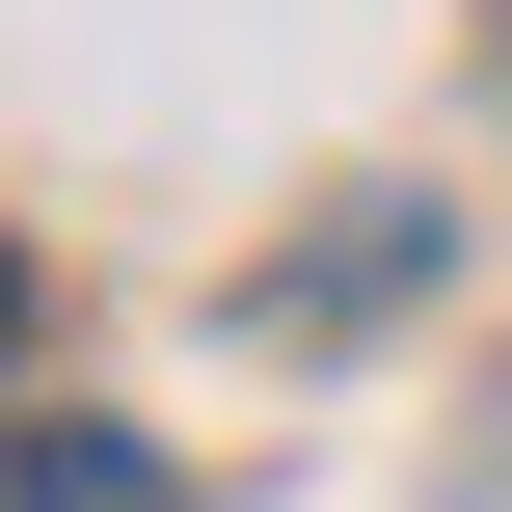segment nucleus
<instances>
[{
	"label": "nucleus",
	"instance_id": "obj_1",
	"mask_svg": "<svg viewBox=\"0 0 512 512\" xmlns=\"http://www.w3.org/2000/svg\"><path fill=\"white\" fill-rule=\"evenodd\" d=\"M0 512H189L162 432H0Z\"/></svg>",
	"mask_w": 512,
	"mask_h": 512
},
{
	"label": "nucleus",
	"instance_id": "obj_2",
	"mask_svg": "<svg viewBox=\"0 0 512 512\" xmlns=\"http://www.w3.org/2000/svg\"><path fill=\"white\" fill-rule=\"evenodd\" d=\"M0 351H27V270H0Z\"/></svg>",
	"mask_w": 512,
	"mask_h": 512
}]
</instances>
